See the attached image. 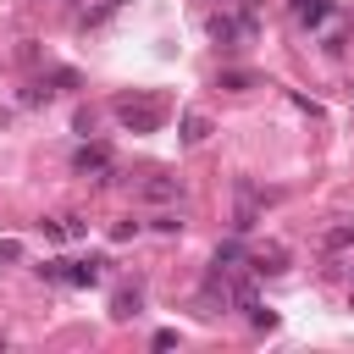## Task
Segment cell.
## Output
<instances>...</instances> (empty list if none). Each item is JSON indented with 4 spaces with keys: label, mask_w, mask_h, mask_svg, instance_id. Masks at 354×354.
I'll use <instances>...</instances> for the list:
<instances>
[{
    "label": "cell",
    "mask_w": 354,
    "mask_h": 354,
    "mask_svg": "<svg viewBox=\"0 0 354 354\" xmlns=\"http://www.w3.org/2000/svg\"><path fill=\"white\" fill-rule=\"evenodd\" d=\"M72 166H77V171H100V183H111V155H105L100 144H83V149L72 155Z\"/></svg>",
    "instance_id": "2"
},
{
    "label": "cell",
    "mask_w": 354,
    "mask_h": 354,
    "mask_svg": "<svg viewBox=\"0 0 354 354\" xmlns=\"http://www.w3.org/2000/svg\"><path fill=\"white\" fill-rule=\"evenodd\" d=\"M61 282H72V288H94L100 271H94V266H72V271H61Z\"/></svg>",
    "instance_id": "6"
},
{
    "label": "cell",
    "mask_w": 354,
    "mask_h": 354,
    "mask_svg": "<svg viewBox=\"0 0 354 354\" xmlns=\"http://www.w3.org/2000/svg\"><path fill=\"white\" fill-rule=\"evenodd\" d=\"M144 199H177V183L171 177H149L144 183Z\"/></svg>",
    "instance_id": "5"
},
{
    "label": "cell",
    "mask_w": 354,
    "mask_h": 354,
    "mask_svg": "<svg viewBox=\"0 0 354 354\" xmlns=\"http://www.w3.org/2000/svg\"><path fill=\"white\" fill-rule=\"evenodd\" d=\"M354 243V221H337V227H326V249H348Z\"/></svg>",
    "instance_id": "8"
},
{
    "label": "cell",
    "mask_w": 354,
    "mask_h": 354,
    "mask_svg": "<svg viewBox=\"0 0 354 354\" xmlns=\"http://www.w3.org/2000/svg\"><path fill=\"white\" fill-rule=\"evenodd\" d=\"M293 17L310 22V28H321V22L332 17V0H293Z\"/></svg>",
    "instance_id": "3"
},
{
    "label": "cell",
    "mask_w": 354,
    "mask_h": 354,
    "mask_svg": "<svg viewBox=\"0 0 354 354\" xmlns=\"http://www.w3.org/2000/svg\"><path fill=\"white\" fill-rule=\"evenodd\" d=\"M111 238H116V243H127V238H138V221H116V227H111Z\"/></svg>",
    "instance_id": "12"
},
{
    "label": "cell",
    "mask_w": 354,
    "mask_h": 354,
    "mask_svg": "<svg viewBox=\"0 0 354 354\" xmlns=\"http://www.w3.org/2000/svg\"><path fill=\"white\" fill-rule=\"evenodd\" d=\"M111 315H116V321L138 315V288H133V293H116V299H111Z\"/></svg>",
    "instance_id": "7"
},
{
    "label": "cell",
    "mask_w": 354,
    "mask_h": 354,
    "mask_svg": "<svg viewBox=\"0 0 354 354\" xmlns=\"http://www.w3.org/2000/svg\"><path fill=\"white\" fill-rule=\"evenodd\" d=\"M149 227H155V232H183V216H155Z\"/></svg>",
    "instance_id": "11"
},
{
    "label": "cell",
    "mask_w": 354,
    "mask_h": 354,
    "mask_svg": "<svg viewBox=\"0 0 354 354\" xmlns=\"http://www.w3.org/2000/svg\"><path fill=\"white\" fill-rule=\"evenodd\" d=\"M116 122L127 133H155L166 122V105L160 100H116Z\"/></svg>",
    "instance_id": "1"
},
{
    "label": "cell",
    "mask_w": 354,
    "mask_h": 354,
    "mask_svg": "<svg viewBox=\"0 0 354 354\" xmlns=\"http://www.w3.org/2000/svg\"><path fill=\"white\" fill-rule=\"evenodd\" d=\"M205 133H210L205 116H183V144H205Z\"/></svg>",
    "instance_id": "4"
},
{
    "label": "cell",
    "mask_w": 354,
    "mask_h": 354,
    "mask_svg": "<svg viewBox=\"0 0 354 354\" xmlns=\"http://www.w3.org/2000/svg\"><path fill=\"white\" fill-rule=\"evenodd\" d=\"M249 83H254L249 72H221V88H249Z\"/></svg>",
    "instance_id": "10"
},
{
    "label": "cell",
    "mask_w": 354,
    "mask_h": 354,
    "mask_svg": "<svg viewBox=\"0 0 354 354\" xmlns=\"http://www.w3.org/2000/svg\"><path fill=\"white\" fill-rule=\"evenodd\" d=\"M210 39H221V44L238 39V22H232V17H210Z\"/></svg>",
    "instance_id": "9"
},
{
    "label": "cell",
    "mask_w": 354,
    "mask_h": 354,
    "mask_svg": "<svg viewBox=\"0 0 354 354\" xmlns=\"http://www.w3.org/2000/svg\"><path fill=\"white\" fill-rule=\"evenodd\" d=\"M232 260H243V249H238V243H221V249H216V266H232Z\"/></svg>",
    "instance_id": "13"
}]
</instances>
